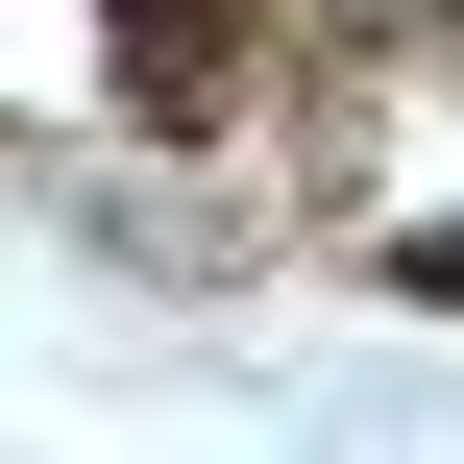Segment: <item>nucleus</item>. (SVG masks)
<instances>
[{"label": "nucleus", "instance_id": "obj_1", "mask_svg": "<svg viewBox=\"0 0 464 464\" xmlns=\"http://www.w3.org/2000/svg\"><path fill=\"white\" fill-rule=\"evenodd\" d=\"M220 24H245V0H122V73H147V98H196V73H220Z\"/></svg>", "mask_w": 464, "mask_h": 464}, {"label": "nucleus", "instance_id": "obj_2", "mask_svg": "<svg viewBox=\"0 0 464 464\" xmlns=\"http://www.w3.org/2000/svg\"><path fill=\"white\" fill-rule=\"evenodd\" d=\"M416 294H440V318H464V220H440V245H416Z\"/></svg>", "mask_w": 464, "mask_h": 464}]
</instances>
